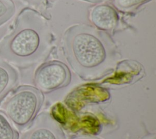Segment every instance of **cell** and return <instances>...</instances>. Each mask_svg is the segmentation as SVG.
Masks as SVG:
<instances>
[{"label":"cell","instance_id":"obj_1","mask_svg":"<svg viewBox=\"0 0 156 139\" xmlns=\"http://www.w3.org/2000/svg\"><path fill=\"white\" fill-rule=\"evenodd\" d=\"M62 48L72 70L85 80H97L111 73L120 58L107 33L85 24L68 28Z\"/></svg>","mask_w":156,"mask_h":139},{"label":"cell","instance_id":"obj_9","mask_svg":"<svg viewBox=\"0 0 156 139\" xmlns=\"http://www.w3.org/2000/svg\"><path fill=\"white\" fill-rule=\"evenodd\" d=\"M16 6L12 0H0V27L14 16Z\"/></svg>","mask_w":156,"mask_h":139},{"label":"cell","instance_id":"obj_3","mask_svg":"<svg viewBox=\"0 0 156 139\" xmlns=\"http://www.w3.org/2000/svg\"><path fill=\"white\" fill-rule=\"evenodd\" d=\"M43 102L42 93L37 88L22 85L11 91L0 104V111L20 132L34 121Z\"/></svg>","mask_w":156,"mask_h":139},{"label":"cell","instance_id":"obj_8","mask_svg":"<svg viewBox=\"0 0 156 139\" xmlns=\"http://www.w3.org/2000/svg\"><path fill=\"white\" fill-rule=\"evenodd\" d=\"M18 130L0 111V139H19Z\"/></svg>","mask_w":156,"mask_h":139},{"label":"cell","instance_id":"obj_2","mask_svg":"<svg viewBox=\"0 0 156 139\" xmlns=\"http://www.w3.org/2000/svg\"><path fill=\"white\" fill-rule=\"evenodd\" d=\"M48 20L37 11L24 8L0 40V58L12 65L27 68L43 61L51 50Z\"/></svg>","mask_w":156,"mask_h":139},{"label":"cell","instance_id":"obj_11","mask_svg":"<svg viewBox=\"0 0 156 139\" xmlns=\"http://www.w3.org/2000/svg\"><path fill=\"white\" fill-rule=\"evenodd\" d=\"M70 139H101L100 138L93 137V136H88V135H78L73 137Z\"/></svg>","mask_w":156,"mask_h":139},{"label":"cell","instance_id":"obj_6","mask_svg":"<svg viewBox=\"0 0 156 139\" xmlns=\"http://www.w3.org/2000/svg\"><path fill=\"white\" fill-rule=\"evenodd\" d=\"M89 18L96 29L104 32L116 29L119 21L116 10L107 4L93 7L90 11Z\"/></svg>","mask_w":156,"mask_h":139},{"label":"cell","instance_id":"obj_10","mask_svg":"<svg viewBox=\"0 0 156 139\" xmlns=\"http://www.w3.org/2000/svg\"><path fill=\"white\" fill-rule=\"evenodd\" d=\"M151 0H114L115 6L122 12L132 11Z\"/></svg>","mask_w":156,"mask_h":139},{"label":"cell","instance_id":"obj_13","mask_svg":"<svg viewBox=\"0 0 156 139\" xmlns=\"http://www.w3.org/2000/svg\"><path fill=\"white\" fill-rule=\"evenodd\" d=\"M82 1H84L86 2H91V3H102V2H105L110 0H82Z\"/></svg>","mask_w":156,"mask_h":139},{"label":"cell","instance_id":"obj_4","mask_svg":"<svg viewBox=\"0 0 156 139\" xmlns=\"http://www.w3.org/2000/svg\"><path fill=\"white\" fill-rule=\"evenodd\" d=\"M67 66L59 61H50L41 65L34 74V84L41 92L49 93L66 86L71 81Z\"/></svg>","mask_w":156,"mask_h":139},{"label":"cell","instance_id":"obj_7","mask_svg":"<svg viewBox=\"0 0 156 139\" xmlns=\"http://www.w3.org/2000/svg\"><path fill=\"white\" fill-rule=\"evenodd\" d=\"M19 82V73L10 63L0 58V104Z\"/></svg>","mask_w":156,"mask_h":139},{"label":"cell","instance_id":"obj_5","mask_svg":"<svg viewBox=\"0 0 156 139\" xmlns=\"http://www.w3.org/2000/svg\"><path fill=\"white\" fill-rule=\"evenodd\" d=\"M19 139H66L58 122L48 112L38 115Z\"/></svg>","mask_w":156,"mask_h":139},{"label":"cell","instance_id":"obj_12","mask_svg":"<svg viewBox=\"0 0 156 139\" xmlns=\"http://www.w3.org/2000/svg\"><path fill=\"white\" fill-rule=\"evenodd\" d=\"M140 139H156V135L155 133L147 134L142 137Z\"/></svg>","mask_w":156,"mask_h":139}]
</instances>
